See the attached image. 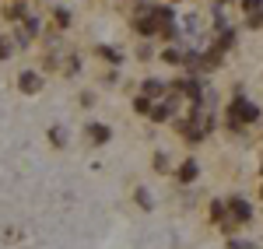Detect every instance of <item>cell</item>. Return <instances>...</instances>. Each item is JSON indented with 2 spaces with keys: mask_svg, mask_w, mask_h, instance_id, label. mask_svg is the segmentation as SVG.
Listing matches in <instances>:
<instances>
[{
  "mask_svg": "<svg viewBox=\"0 0 263 249\" xmlns=\"http://www.w3.org/2000/svg\"><path fill=\"white\" fill-rule=\"evenodd\" d=\"M228 116H235L239 123H256L260 120V105H253V102H246V99H235V102L228 105Z\"/></svg>",
  "mask_w": 263,
  "mask_h": 249,
  "instance_id": "obj_1",
  "label": "cell"
},
{
  "mask_svg": "<svg viewBox=\"0 0 263 249\" xmlns=\"http://www.w3.org/2000/svg\"><path fill=\"white\" fill-rule=\"evenodd\" d=\"M39 32H42V21L28 14V18L21 21V28L14 32V46H28V42H32V35H39Z\"/></svg>",
  "mask_w": 263,
  "mask_h": 249,
  "instance_id": "obj_2",
  "label": "cell"
},
{
  "mask_svg": "<svg viewBox=\"0 0 263 249\" xmlns=\"http://www.w3.org/2000/svg\"><path fill=\"white\" fill-rule=\"evenodd\" d=\"M228 214H232V221H249L253 218V207L246 204L242 197H232L228 200Z\"/></svg>",
  "mask_w": 263,
  "mask_h": 249,
  "instance_id": "obj_3",
  "label": "cell"
},
{
  "mask_svg": "<svg viewBox=\"0 0 263 249\" xmlns=\"http://www.w3.org/2000/svg\"><path fill=\"white\" fill-rule=\"evenodd\" d=\"M172 109H176V95L168 91V99H165V102H158V105H151V112H147V116H151L155 123H162V120H168V116H172Z\"/></svg>",
  "mask_w": 263,
  "mask_h": 249,
  "instance_id": "obj_4",
  "label": "cell"
},
{
  "mask_svg": "<svg viewBox=\"0 0 263 249\" xmlns=\"http://www.w3.org/2000/svg\"><path fill=\"white\" fill-rule=\"evenodd\" d=\"M151 14H155V21H158V32H165V35H172V32H176V28H172V21H176L172 7H155Z\"/></svg>",
  "mask_w": 263,
  "mask_h": 249,
  "instance_id": "obj_5",
  "label": "cell"
},
{
  "mask_svg": "<svg viewBox=\"0 0 263 249\" xmlns=\"http://www.w3.org/2000/svg\"><path fill=\"white\" fill-rule=\"evenodd\" d=\"M18 88L25 91V95H35V91L42 88V78L35 74V70H28V74H21V78H18Z\"/></svg>",
  "mask_w": 263,
  "mask_h": 249,
  "instance_id": "obj_6",
  "label": "cell"
},
{
  "mask_svg": "<svg viewBox=\"0 0 263 249\" xmlns=\"http://www.w3.org/2000/svg\"><path fill=\"white\" fill-rule=\"evenodd\" d=\"M134 25H137V32H141V35H155V32H158L155 14H137V18H134Z\"/></svg>",
  "mask_w": 263,
  "mask_h": 249,
  "instance_id": "obj_7",
  "label": "cell"
},
{
  "mask_svg": "<svg viewBox=\"0 0 263 249\" xmlns=\"http://www.w3.org/2000/svg\"><path fill=\"white\" fill-rule=\"evenodd\" d=\"M165 91H168V88H165V81H155V78H151V81H144V99H162Z\"/></svg>",
  "mask_w": 263,
  "mask_h": 249,
  "instance_id": "obj_8",
  "label": "cell"
},
{
  "mask_svg": "<svg viewBox=\"0 0 263 249\" xmlns=\"http://www.w3.org/2000/svg\"><path fill=\"white\" fill-rule=\"evenodd\" d=\"M211 221H214V225H224V221H228V204L214 200V204H211Z\"/></svg>",
  "mask_w": 263,
  "mask_h": 249,
  "instance_id": "obj_9",
  "label": "cell"
},
{
  "mask_svg": "<svg viewBox=\"0 0 263 249\" xmlns=\"http://www.w3.org/2000/svg\"><path fill=\"white\" fill-rule=\"evenodd\" d=\"M88 137H91L95 144H105V141H109V126H102V123H91V126H88Z\"/></svg>",
  "mask_w": 263,
  "mask_h": 249,
  "instance_id": "obj_10",
  "label": "cell"
},
{
  "mask_svg": "<svg viewBox=\"0 0 263 249\" xmlns=\"http://www.w3.org/2000/svg\"><path fill=\"white\" fill-rule=\"evenodd\" d=\"M197 172H200L197 162H186V165H179V179H182V183H193V179H197Z\"/></svg>",
  "mask_w": 263,
  "mask_h": 249,
  "instance_id": "obj_11",
  "label": "cell"
},
{
  "mask_svg": "<svg viewBox=\"0 0 263 249\" xmlns=\"http://www.w3.org/2000/svg\"><path fill=\"white\" fill-rule=\"evenodd\" d=\"M232 46H235V32H232V28H224L221 35H218V49H232Z\"/></svg>",
  "mask_w": 263,
  "mask_h": 249,
  "instance_id": "obj_12",
  "label": "cell"
},
{
  "mask_svg": "<svg viewBox=\"0 0 263 249\" xmlns=\"http://www.w3.org/2000/svg\"><path fill=\"white\" fill-rule=\"evenodd\" d=\"M99 56H105V60H112V63H120V60H123L116 46H99Z\"/></svg>",
  "mask_w": 263,
  "mask_h": 249,
  "instance_id": "obj_13",
  "label": "cell"
},
{
  "mask_svg": "<svg viewBox=\"0 0 263 249\" xmlns=\"http://www.w3.org/2000/svg\"><path fill=\"white\" fill-rule=\"evenodd\" d=\"M162 56L168 63H186V53H179V49H162Z\"/></svg>",
  "mask_w": 263,
  "mask_h": 249,
  "instance_id": "obj_14",
  "label": "cell"
},
{
  "mask_svg": "<svg viewBox=\"0 0 263 249\" xmlns=\"http://www.w3.org/2000/svg\"><path fill=\"white\" fill-rule=\"evenodd\" d=\"M151 99H144V95H137V99H134V109H137V112H144V116H147V112H151Z\"/></svg>",
  "mask_w": 263,
  "mask_h": 249,
  "instance_id": "obj_15",
  "label": "cell"
},
{
  "mask_svg": "<svg viewBox=\"0 0 263 249\" xmlns=\"http://www.w3.org/2000/svg\"><path fill=\"white\" fill-rule=\"evenodd\" d=\"M4 14H7V18H21V21L28 18V14H25V7H21V0H18V4H11V7H7Z\"/></svg>",
  "mask_w": 263,
  "mask_h": 249,
  "instance_id": "obj_16",
  "label": "cell"
},
{
  "mask_svg": "<svg viewBox=\"0 0 263 249\" xmlns=\"http://www.w3.org/2000/svg\"><path fill=\"white\" fill-rule=\"evenodd\" d=\"M14 53V39H0V60H7Z\"/></svg>",
  "mask_w": 263,
  "mask_h": 249,
  "instance_id": "obj_17",
  "label": "cell"
},
{
  "mask_svg": "<svg viewBox=\"0 0 263 249\" xmlns=\"http://www.w3.org/2000/svg\"><path fill=\"white\" fill-rule=\"evenodd\" d=\"M49 141H53L57 147H63V144H67V137H63V130H60V126H57V130H49Z\"/></svg>",
  "mask_w": 263,
  "mask_h": 249,
  "instance_id": "obj_18",
  "label": "cell"
},
{
  "mask_svg": "<svg viewBox=\"0 0 263 249\" xmlns=\"http://www.w3.org/2000/svg\"><path fill=\"white\" fill-rule=\"evenodd\" d=\"M53 18H57V25H60V28H67V25H70V14H67L63 7H57V14H53Z\"/></svg>",
  "mask_w": 263,
  "mask_h": 249,
  "instance_id": "obj_19",
  "label": "cell"
},
{
  "mask_svg": "<svg viewBox=\"0 0 263 249\" xmlns=\"http://www.w3.org/2000/svg\"><path fill=\"white\" fill-rule=\"evenodd\" d=\"M168 158H165V155H155V172H168Z\"/></svg>",
  "mask_w": 263,
  "mask_h": 249,
  "instance_id": "obj_20",
  "label": "cell"
},
{
  "mask_svg": "<svg viewBox=\"0 0 263 249\" xmlns=\"http://www.w3.org/2000/svg\"><path fill=\"white\" fill-rule=\"evenodd\" d=\"M137 204H141V207H151V197H147L144 189H137Z\"/></svg>",
  "mask_w": 263,
  "mask_h": 249,
  "instance_id": "obj_21",
  "label": "cell"
},
{
  "mask_svg": "<svg viewBox=\"0 0 263 249\" xmlns=\"http://www.w3.org/2000/svg\"><path fill=\"white\" fill-rule=\"evenodd\" d=\"M228 249H249V242H242V239H232V242H228Z\"/></svg>",
  "mask_w": 263,
  "mask_h": 249,
  "instance_id": "obj_22",
  "label": "cell"
},
{
  "mask_svg": "<svg viewBox=\"0 0 263 249\" xmlns=\"http://www.w3.org/2000/svg\"><path fill=\"white\" fill-rule=\"evenodd\" d=\"M221 4H228V0H221Z\"/></svg>",
  "mask_w": 263,
  "mask_h": 249,
  "instance_id": "obj_23",
  "label": "cell"
},
{
  "mask_svg": "<svg viewBox=\"0 0 263 249\" xmlns=\"http://www.w3.org/2000/svg\"><path fill=\"white\" fill-rule=\"evenodd\" d=\"M260 193H263V189H260Z\"/></svg>",
  "mask_w": 263,
  "mask_h": 249,
  "instance_id": "obj_24",
  "label": "cell"
}]
</instances>
